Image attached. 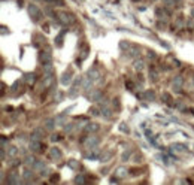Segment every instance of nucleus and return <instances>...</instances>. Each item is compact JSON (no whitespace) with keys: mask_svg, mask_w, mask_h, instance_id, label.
<instances>
[{"mask_svg":"<svg viewBox=\"0 0 194 185\" xmlns=\"http://www.w3.org/2000/svg\"><path fill=\"white\" fill-rule=\"evenodd\" d=\"M44 149H45V145H44L40 140L33 139V140L30 142V151H33V152H44Z\"/></svg>","mask_w":194,"mask_h":185,"instance_id":"nucleus-1","label":"nucleus"},{"mask_svg":"<svg viewBox=\"0 0 194 185\" xmlns=\"http://www.w3.org/2000/svg\"><path fill=\"white\" fill-rule=\"evenodd\" d=\"M29 12H30L32 18H34V21H37V20L42 18V12H40V9H39L36 5H30V6H29Z\"/></svg>","mask_w":194,"mask_h":185,"instance_id":"nucleus-2","label":"nucleus"},{"mask_svg":"<svg viewBox=\"0 0 194 185\" xmlns=\"http://www.w3.org/2000/svg\"><path fill=\"white\" fill-rule=\"evenodd\" d=\"M58 18H60V21L63 24H72L75 21V18H73V15H70V13H66V12H60L58 13Z\"/></svg>","mask_w":194,"mask_h":185,"instance_id":"nucleus-3","label":"nucleus"},{"mask_svg":"<svg viewBox=\"0 0 194 185\" xmlns=\"http://www.w3.org/2000/svg\"><path fill=\"white\" fill-rule=\"evenodd\" d=\"M44 134H45V130L40 127H36L32 131V139H36V140H40V139H44Z\"/></svg>","mask_w":194,"mask_h":185,"instance_id":"nucleus-4","label":"nucleus"},{"mask_svg":"<svg viewBox=\"0 0 194 185\" xmlns=\"http://www.w3.org/2000/svg\"><path fill=\"white\" fill-rule=\"evenodd\" d=\"M49 157H51V160H61V157H63L61 149H58V148H51V149H49Z\"/></svg>","mask_w":194,"mask_h":185,"instance_id":"nucleus-5","label":"nucleus"},{"mask_svg":"<svg viewBox=\"0 0 194 185\" xmlns=\"http://www.w3.org/2000/svg\"><path fill=\"white\" fill-rule=\"evenodd\" d=\"M184 85V79L181 76H178V78H175L173 79V84H172V87H173V90H176V92H179V90L182 88Z\"/></svg>","mask_w":194,"mask_h":185,"instance_id":"nucleus-6","label":"nucleus"},{"mask_svg":"<svg viewBox=\"0 0 194 185\" xmlns=\"http://www.w3.org/2000/svg\"><path fill=\"white\" fill-rule=\"evenodd\" d=\"M40 61H42V64L45 66V64H51V61H52V58H51V54H49V51L48 52H42V55H40Z\"/></svg>","mask_w":194,"mask_h":185,"instance_id":"nucleus-7","label":"nucleus"},{"mask_svg":"<svg viewBox=\"0 0 194 185\" xmlns=\"http://www.w3.org/2000/svg\"><path fill=\"white\" fill-rule=\"evenodd\" d=\"M24 81H25V84H29V85H33L34 82H36V75H34V73H27V75H24Z\"/></svg>","mask_w":194,"mask_h":185,"instance_id":"nucleus-8","label":"nucleus"},{"mask_svg":"<svg viewBox=\"0 0 194 185\" xmlns=\"http://www.w3.org/2000/svg\"><path fill=\"white\" fill-rule=\"evenodd\" d=\"M70 78H72V70L64 72V75H63V78H61V84H63V85H67V84H70Z\"/></svg>","mask_w":194,"mask_h":185,"instance_id":"nucleus-9","label":"nucleus"},{"mask_svg":"<svg viewBox=\"0 0 194 185\" xmlns=\"http://www.w3.org/2000/svg\"><path fill=\"white\" fill-rule=\"evenodd\" d=\"M97 145H99V139L94 138V136L87 140V146H88V148H94V146H97Z\"/></svg>","mask_w":194,"mask_h":185,"instance_id":"nucleus-10","label":"nucleus"},{"mask_svg":"<svg viewBox=\"0 0 194 185\" xmlns=\"http://www.w3.org/2000/svg\"><path fill=\"white\" fill-rule=\"evenodd\" d=\"M127 173H128V172H127L126 167H118V169L115 170V175H116L118 178H124Z\"/></svg>","mask_w":194,"mask_h":185,"instance_id":"nucleus-11","label":"nucleus"},{"mask_svg":"<svg viewBox=\"0 0 194 185\" xmlns=\"http://www.w3.org/2000/svg\"><path fill=\"white\" fill-rule=\"evenodd\" d=\"M18 176H20L18 173H11L8 182H9V184H20V178H18Z\"/></svg>","mask_w":194,"mask_h":185,"instance_id":"nucleus-12","label":"nucleus"},{"mask_svg":"<svg viewBox=\"0 0 194 185\" xmlns=\"http://www.w3.org/2000/svg\"><path fill=\"white\" fill-rule=\"evenodd\" d=\"M55 123H57L55 119H52V118H49V119H46V121H45V127L48 128V130H52V128L55 127Z\"/></svg>","mask_w":194,"mask_h":185,"instance_id":"nucleus-13","label":"nucleus"},{"mask_svg":"<svg viewBox=\"0 0 194 185\" xmlns=\"http://www.w3.org/2000/svg\"><path fill=\"white\" fill-rule=\"evenodd\" d=\"M90 97H91L94 102H97V100H100V97H102V91H100V90H94Z\"/></svg>","mask_w":194,"mask_h":185,"instance_id":"nucleus-14","label":"nucleus"},{"mask_svg":"<svg viewBox=\"0 0 194 185\" xmlns=\"http://www.w3.org/2000/svg\"><path fill=\"white\" fill-rule=\"evenodd\" d=\"M88 75H90V78H91L93 81H97V79H99V76H100V73H99V70H97V69L90 70V73H88Z\"/></svg>","mask_w":194,"mask_h":185,"instance_id":"nucleus-15","label":"nucleus"},{"mask_svg":"<svg viewBox=\"0 0 194 185\" xmlns=\"http://www.w3.org/2000/svg\"><path fill=\"white\" fill-rule=\"evenodd\" d=\"M99 130V126L97 124H88L87 127H85V131L87 133H94V131H97Z\"/></svg>","mask_w":194,"mask_h":185,"instance_id":"nucleus-16","label":"nucleus"},{"mask_svg":"<svg viewBox=\"0 0 194 185\" xmlns=\"http://www.w3.org/2000/svg\"><path fill=\"white\" fill-rule=\"evenodd\" d=\"M24 178L27 179V182L33 181V172H32L30 169H25V170H24Z\"/></svg>","mask_w":194,"mask_h":185,"instance_id":"nucleus-17","label":"nucleus"},{"mask_svg":"<svg viewBox=\"0 0 194 185\" xmlns=\"http://www.w3.org/2000/svg\"><path fill=\"white\" fill-rule=\"evenodd\" d=\"M24 163H25L27 166H33L34 163H36V160H34L33 155H27V157L24 158Z\"/></svg>","mask_w":194,"mask_h":185,"instance_id":"nucleus-18","label":"nucleus"},{"mask_svg":"<svg viewBox=\"0 0 194 185\" xmlns=\"http://www.w3.org/2000/svg\"><path fill=\"white\" fill-rule=\"evenodd\" d=\"M139 52H140L139 46H133V48H130V57H137V55H139Z\"/></svg>","mask_w":194,"mask_h":185,"instance_id":"nucleus-19","label":"nucleus"},{"mask_svg":"<svg viewBox=\"0 0 194 185\" xmlns=\"http://www.w3.org/2000/svg\"><path fill=\"white\" fill-rule=\"evenodd\" d=\"M149 78H152V81H158V73L155 72L154 67H151V70H149Z\"/></svg>","mask_w":194,"mask_h":185,"instance_id":"nucleus-20","label":"nucleus"},{"mask_svg":"<svg viewBox=\"0 0 194 185\" xmlns=\"http://www.w3.org/2000/svg\"><path fill=\"white\" fill-rule=\"evenodd\" d=\"M161 99H163L164 102H167V103H169V104H172V96H170V94H169V92H164Z\"/></svg>","mask_w":194,"mask_h":185,"instance_id":"nucleus-21","label":"nucleus"},{"mask_svg":"<svg viewBox=\"0 0 194 185\" xmlns=\"http://www.w3.org/2000/svg\"><path fill=\"white\" fill-rule=\"evenodd\" d=\"M143 66H145V63H143L142 60H139V61L135 63V69H136V70H142V69H143Z\"/></svg>","mask_w":194,"mask_h":185,"instance_id":"nucleus-22","label":"nucleus"},{"mask_svg":"<svg viewBox=\"0 0 194 185\" xmlns=\"http://www.w3.org/2000/svg\"><path fill=\"white\" fill-rule=\"evenodd\" d=\"M146 99H148V100H154V99H155V92L152 91V90H148V91H146Z\"/></svg>","mask_w":194,"mask_h":185,"instance_id":"nucleus-23","label":"nucleus"},{"mask_svg":"<svg viewBox=\"0 0 194 185\" xmlns=\"http://www.w3.org/2000/svg\"><path fill=\"white\" fill-rule=\"evenodd\" d=\"M17 154H18V148H17V146H11V148H9V155H11V157H15Z\"/></svg>","mask_w":194,"mask_h":185,"instance_id":"nucleus-24","label":"nucleus"},{"mask_svg":"<svg viewBox=\"0 0 194 185\" xmlns=\"http://www.w3.org/2000/svg\"><path fill=\"white\" fill-rule=\"evenodd\" d=\"M75 182H76V184H84V182H85V178H84L82 175H79V176H76Z\"/></svg>","mask_w":194,"mask_h":185,"instance_id":"nucleus-25","label":"nucleus"},{"mask_svg":"<svg viewBox=\"0 0 194 185\" xmlns=\"http://www.w3.org/2000/svg\"><path fill=\"white\" fill-rule=\"evenodd\" d=\"M72 130H73V124H66V126H64V131H66V133H70Z\"/></svg>","mask_w":194,"mask_h":185,"instance_id":"nucleus-26","label":"nucleus"},{"mask_svg":"<svg viewBox=\"0 0 194 185\" xmlns=\"http://www.w3.org/2000/svg\"><path fill=\"white\" fill-rule=\"evenodd\" d=\"M51 140H52V142H58V140H61V138H60L58 134H52V138H51Z\"/></svg>","mask_w":194,"mask_h":185,"instance_id":"nucleus-27","label":"nucleus"},{"mask_svg":"<svg viewBox=\"0 0 194 185\" xmlns=\"http://www.w3.org/2000/svg\"><path fill=\"white\" fill-rule=\"evenodd\" d=\"M148 57H149V58H152V60H154V58L157 57V55H155V52H154V51H148Z\"/></svg>","mask_w":194,"mask_h":185,"instance_id":"nucleus-28","label":"nucleus"},{"mask_svg":"<svg viewBox=\"0 0 194 185\" xmlns=\"http://www.w3.org/2000/svg\"><path fill=\"white\" fill-rule=\"evenodd\" d=\"M114 106L116 109H120V99H114Z\"/></svg>","mask_w":194,"mask_h":185,"instance_id":"nucleus-29","label":"nucleus"},{"mask_svg":"<svg viewBox=\"0 0 194 185\" xmlns=\"http://www.w3.org/2000/svg\"><path fill=\"white\" fill-rule=\"evenodd\" d=\"M52 182H55V181H58V176H52V179H51Z\"/></svg>","mask_w":194,"mask_h":185,"instance_id":"nucleus-30","label":"nucleus"},{"mask_svg":"<svg viewBox=\"0 0 194 185\" xmlns=\"http://www.w3.org/2000/svg\"><path fill=\"white\" fill-rule=\"evenodd\" d=\"M191 15H193V17H194V9H191Z\"/></svg>","mask_w":194,"mask_h":185,"instance_id":"nucleus-31","label":"nucleus"}]
</instances>
